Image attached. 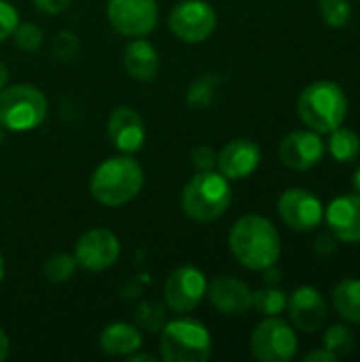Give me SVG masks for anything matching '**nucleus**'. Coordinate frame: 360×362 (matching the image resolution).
Instances as JSON below:
<instances>
[{
	"mask_svg": "<svg viewBox=\"0 0 360 362\" xmlns=\"http://www.w3.org/2000/svg\"><path fill=\"white\" fill-rule=\"evenodd\" d=\"M191 159H193V165L197 170H212L216 165V155H214V151L210 146L195 148L193 155H191Z\"/></svg>",
	"mask_w": 360,
	"mask_h": 362,
	"instance_id": "obj_31",
	"label": "nucleus"
},
{
	"mask_svg": "<svg viewBox=\"0 0 360 362\" xmlns=\"http://www.w3.org/2000/svg\"><path fill=\"white\" fill-rule=\"evenodd\" d=\"M47 117L45 93L28 83L0 89V125L8 132L36 129Z\"/></svg>",
	"mask_w": 360,
	"mask_h": 362,
	"instance_id": "obj_6",
	"label": "nucleus"
},
{
	"mask_svg": "<svg viewBox=\"0 0 360 362\" xmlns=\"http://www.w3.org/2000/svg\"><path fill=\"white\" fill-rule=\"evenodd\" d=\"M320 13L329 28H344L352 17L350 0H320Z\"/></svg>",
	"mask_w": 360,
	"mask_h": 362,
	"instance_id": "obj_26",
	"label": "nucleus"
},
{
	"mask_svg": "<svg viewBox=\"0 0 360 362\" xmlns=\"http://www.w3.org/2000/svg\"><path fill=\"white\" fill-rule=\"evenodd\" d=\"M182 212L199 223L221 218L231 206L229 180L214 170H199L182 189Z\"/></svg>",
	"mask_w": 360,
	"mask_h": 362,
	"instance_id": "obj_4",
	"label": "nucleus"
},
{
	"mask_svg": "<svg viewBox=\"0 0 360 362\" xmlns=\"http://www.w3.org/2000/svg\"><path fill=\"white\" fill-rule=\"evenodd\" d=\"M278 157L280 161L297 172H306L310 168H314L316 163H320V159L325 157V142L320 140V136L312 129H299V132H291L278 148Z\"/></svg>",
	"mask_w": 360,
	"mask_h": 362,
	"instance_id": "obj_13",
	"label": "nucleus"
},
{
	"mask_svg": "<svg viewBox=\"0 0 360 362\" xmlns=\"http://www.w3.org/2000/svg\"><path fill=\"white\" fill-rule=\"evenodd\" d=\"M108 138H110L112 146L125 155L140 151L144 144V138H146L142 117L129 106L115 108L108 119Z\"/></svg>",
	"mask_w": 360,
	"mask_h": 362,
	"instance_id": "obj_16",
	"label": "nucleus"
},
{
	"mask_svg": "<svg viewBox=\"0 0 360 362\" xmlns=\"http://www.w3.org/2000/svg\"><path fill=\"white\" fill-rule=\"evenodd\" d=\"M286 293L280 288H261L252 293V308L263 316H278L286 308Z\"/></svg>",
	"mask_w": 360,
	"mask_h": 362,
	"instance_id": "obj_25",
	"label": "nucleus"
},
{
	"mask_svg": "<svg viewBox=\"0 0 360 362\" xmlns=\"http://www.w3.org/2000/svg\"><path fill=\"white\" fill-rule=\"evenodd\" d=\"M6 83H8V70H6V66L0 62V89H4Z\"/></svg>",
	"mask_w": 360,
	"mask_h": 362,
	"instance_id": "obj_36",
	"label": "nucleus"
},
{
	"mask_svg": "<svg viewBox=\"0 0 360 362\" xmlns=\"http://www.w3.org/2000/svg\"><path fill=\"white\" fill-rule=\"evenodd\" d=\"M327 146H329V153L333 155V159H337L339 163H350L360 155L359 134L348 127H342V125L331 132Z\"/></svg>",
	"mask_w": 360,
	"mask_h": 362,
	"instance_id": "obj_22",
	"label": "nucleus"
},
{
	"mask_svg": "<svg viewBox=\"0 0 360 362\" xmlns=\"http://www.w3.org/2000/svg\"><path fill=\"white\" fill-rule=\"evenodd\" d=\"M34 4L38 11H42L47 15H57L68 8L70 0H34Z\"/></svg>",
	"mask_w": 360,
	"mask_h": 362,
	"instance_id": "obj_32",
	"label": "nucleus"
},
{
	"mask_svg": "<svg viewBox=\"0 0 360 362\" xmlns=\"http://www.w3.org/2000/svg\"><path fill=\"white\" fill-rule=\"evenodd\" d=\"M17 23H19L17 11L8 2L0 0V42L6 40L8 36H13Z\"/></svg>",
	"mask_w": 360,
	"mask_h": 362,
	"instance_id": "obj_30",
	"label": "nucleus"
},
{
	"mask_svg": "<svg viewBox=\"0 0 360 362\" xmlns=\"http://www.w3.org/2000/svg\"><path fill=\"white\" fill-rule=\"evenodd\" d=\"M119 255H121V242L108 229H91L83 233L74 248L76 265L87 272H104L112 267Z\"/></svg>",
	"mask_w": 360,
	"mask_h": 362,
	"instance_id": "obj_11",
	"label": "nucleus"
},
{
	"mask_svg": "<svg viewBox=\"0 0 360 362\" xmlns=\"http://www.w3.org/2000/svg\"><path fill=\"white\" fill-rule=\"evenodd\" d=\"M206 288H208L206 276L197 267L182 265L168 276L163 297L172 312L189 314L199 305V301L206 295Z\"/></svg>",
	"mask_w": 360,
	"mask_h": 362,
	"instance_id": "obj_10",
	"label": "nucleus"
},
{
	"mask_svg": "<svg viewBox=\"0 0 360 362\" xmlns=\"http://www.w3.org/2000/svg\"><path fill=\"white\" fill-rule=\"evenodd\" d=\"M123 68L136 81H142V83L153 81L157 76V72H159L157 49L149 40L138 36L123 51Z\"/></svg>",
	"mask_w": 360,
	"mask_h": 362,
	"instance_id": "obj_19",
	"label": "nucleus"
},
{
	"mask_svg": "<svg viewBox=\"0 0 360 362\" xmlns=\"http://www.w3.org/2000/svg\"><path fill=\"white\" fill-rule=\"evenodd\" d=\"M306 362H335L337 361V356L333 354V352H329L327 348L325 350H316V352H310L306 358Z\"/></svg>",
	"mask_w": 360,
	"mask_h": 362,
	"instance_id": "obj_33",
	"label": "nucleus"
},
{
	"mask_svg": "<svg viewBox=\"0 0 360 362\" xmlns=\"http://www.w3.org/2000/svg\"><path fill=\"white\" fill-rule=\"evenodd\" d=\"M291 322L303 333H316L325 327L329 310L323 295L314 286H299L286 301Z\"/></svg>",
	"mask_w": 360,
	"mask_h": 362,
	"instance_id": "obj_14",
	"label": "nucleus"
},
{
	"mask_svg": "<svg viewBox=\"0 0 360 362\" xmlns=\"http://www.w3.org/2000/svg\"><path fill=\"white\" fill-rule=\"evenodd\" d=\"M53 51L59 59H72L79 51V38L70 32H59L53 42Z\"/></svg>",
	"mask_w": 360,
	"mask_h": 362,
	"instance_id": "obj_29",
	"label": "nucleus"
},
{
	"mask_svg": "<svg viewBox=\"0 0 360 362\" xmlns=\"http://www.w3.org/2000/svg\"><path fill=\"white\" fill-rule=\"evenodd\" d=\"M333 233L348 244H360V193L339 195L325 210Z\"/></svg>",
	"mask_w": 360,
	"mask_h": 362,
	"instance_id": "obj_18",
	"label": "nucleus"
},
{
	"mask_svg": "<svg viewBox=\"0 0 360 362\" xmlns=\"http://www.w3.org/2000/svg\"><path fill=\"white\" fill-rule=\"evenodd\" d=\"M206 291H208L212 305L225 316H242L252 308L250 288L233 276L214 278Z\"/></svg>",
	"mask_w": 360,
	"mask_h": 362,
	"instance_id": "obj_17",
	"label": "nucleus"
},
{
	"mask_svg": "<svg viewBox=\"0 0 360 362\" xmlns=\"http://www.w3.org/2000/svg\"><path fill=\"white\" fill-rule=\"evenodd\" d=\"M2 278H4V259L0 255V282H2Z\"/></svg>",
	"mask_w": 360,
	"mask_h": 362,
	"instance_id": "obj_38",
	"label": "nucleus"
},
{
	"mask_svg": "<svg viewBox=\"0 0 360 362\" xmlns=\"http://www.w3.org/2000/svg\"><path fill=\"white\" fill-rule=\"evenodd\" d=\"M8 356V337H6V333L0 329V362L4 361Z\"/></svg>",
	"mask_w": 360,
	"mask_h": 362,
	"instance_id": "obj_34",
	"label": "nucleus"
},
{
	"mask_svg": "<svg viewBox=\"0 0 360 362\" xmlns=\"http://www.w3.org/2000/svg\"><path fill=\"white\" fill-rule=\"evenodd\" d=\"M13 38H15V45L21 51H36L42 45L45 34L36 23H17V28L13 32Z\"/></svg>",
	"mask_w": 360,
	"mask_h": 362,
	"instance_id": "obj_27",
	"label": "nucleus"
},
{
	"mask_svg": "<svg viewBox=\"0 0 360 362\" xmlns=\"http://www.w3.org/2000/svg\"><path fill=\"white\" fill-rule=\"evenodd\" d=\"M157 0H108L110 25L123 36H146L157 25Z\"/></svg>",
	"mask_w": 360,
	"mask_h": 362,
	"instance_id": "obj_9",
	"label": "nucleus"
},
{
	"mask_svg": "<svg viewBox=\"0 0 360 362\" xmlns=\"http://www.w3.org/2000/svg\"><path fill=\"white\" fill-rule=\"evenodd\" d=\"M325 348L337 358L350 356L356 348V337L346 325H331L325 333Z\"/></svg>",
	"mask_w": 360,
	"mask_h": 362,
	"instance_id": "obj_23",
	"label": "nucleus"
},
{
	"mask_svg": "<svg viewBox=\"0 0 360 362\" xmlns=\"http://www.w3.org/2000/svg\"><path fill=\"white\" fill-rule=\"evenodd\" d=\"M172 34L189 45L204 42L216 28V13L204 0H182L170 13Z\"/></svg>",
	"mask_w": 360,
	"mask_h": 362,
	"instance_id": "obj_8",
	"label": "nucleus"
},
{
	"mask_svg": "<svg viewBox=\"0 0 360 362\" xmlns=\"http://www.w3.org/2000/svg\"><path fill=\"white\" fill-rule=\"evenodd\" d=\"M250 350L261 362H289L297 354L295 329L278 316H267L252 331Z\"/></svg>",
	"mask_w": 360,
	"mask_h": 362,
	"instance_id": "obj_7",
	"label": "nucleus"
},
{
	"mask_svg": "<svg viewBox=\"0 0 360 362\" xmlns=\"http://www.w3.org/2000/svg\"><path fill=\"white\" fill-rule=\"evenodd\" d=\"M100 348L110 356H129L142 348V335L134 325L112 322L102 331Z\"/></svg>",
	"mask_w": 360,
	"mask_h": 362,
	"instance_id": "obj_20",
	"label": "nucleus"
},
{
	"mask_svg": "<svg viewBox=\"0 0 360 362\" xmlns=\"http://www.w3.org/2000/svg\"><path fill=\"white\" fill-rule=\"evenodd\" d=\"M144 185V172L129 155H117L98 165L91 176L89 191L95 202L108 208L129 204Z\"/></svg>",
	"mask_w": 360,
	"mask_h": 362,
	"instance_id": "obj_2",
	"label": "nucleus"
},
{
	"mask_svg": "<svg viewBox=\"0 0 360 362\" xmlns=\"http://www.w3.org/2000/svg\"><path fill=\"white\" fill-rule=\"evenodd\" d=\"M278 214L295 231H312L320 225L325 208L320 199L306 189H289L278 199Z\"/></svg>",
	"mask_w": 360,
	"mask_h": 362,
	"instance_id": "obj_12",
	"label": "nucleus"
},
{
	"mask_svg": "<svg viewBox=\"0 0 360 362\" xmlns=\"http://www.w3.org/2000/svg\"><path fill=\"white\" fill-rule=\"evenodd\" d=\"M212 354L208 329L193 318H178L163 325L161 358L166 362H204Z\"/></svg>",
	"mask_w": 360,
	"mask_h": 362,
	"instance_id": "obj_5",
	"label": "nucleus"
},
{
	"mask_svg": "<svg viewBox=\"0 0 360 362\" xmlns=\"http://www.w3.org/2000/svg\"><path fill=\"white\" fill-rule=\"evenodd\" d=\"M261 163L259 146L248 138H236L216 155V168L227 180L248 178Z\"/></svg>",
	"mask_w": 360,
	"mask_h": 362,
	"instance_id": "obj_15",
	"label": "nucleus"
},
{
	"mask_svg": "<svg viewBox=\"0 0 360 362\" xmlns=\"http://www.w3.org/2000/svg\"><path fill=\"white\" fill-rule=\"evenodd\" d=\"M354 189L360 193V168L356 170V174H354Z\"/></svg>",
	"mask_w": 360,
	"mask_h": 362,
	"instance_id": "obj_37",
	"label": "nucleus"
},
{
	"mask_svg": "<svg viewBox=\"0 0 360 362\" xmlns=\"http://www.w3.org/2000/svg\"><path fill=\"white\" fill-rule=\"evenodd\" d=\"M155 362V356L151 354H129V362Z\"/></svg>",
	"mask_w": 360,
	"mask_h": 362,
	"instance_id": "obj_35",
	"label": "nucleus"
},
{
	"mask_svg": "<svg viewBox=\"0 0 360 362\" xmlns=\"http://www.w3.org/2000/svg\"><path fill=\"white\" fill-rule=\"evenodd\" d=\"M229 248L233 257L252 272H265L280 259L282 242L278 229L259 214H248L236 221L229 233Z\"/></svg>",
	"mask_w": 360,
	"mask_h": 362,
	"instance_id": "obj_1",
	"label": "nucleus"
},
{
	"mask_svg": "<svg viewBox=\"0 0 360 362\" xmlns=\"http://www.w3.org/2000/svg\"><path fill=\"white\" fill-rule=\"evenodd\" d=\"M136 316H138V322H140L146 331H159V329L166 325V322H163V310H161L157 303H144Z\"/></svg>",
	"mask_w": 360,
	"mask_h": 362,
	"instance_id": "obj_28",
	"label": "nucleus"
},
{
	"mask_svg": "<svg viewBox=\"0 0 360 362\" xmlns=\"http://www.w3.org/2000/svg\"><path fill=\"white\" fill-rule=\"evenodd\" d=\"M333 308L335 312L352 322L360 325V280L359 278H346L333 288Z\"/></svg>",
	"mask_w": 360,
	"mask_h": 362,
	"instance_id": "obj_21",
	"label": "nucleus"
},
{
	"mask_svg": "<svg viewBox=\"0 0 360 362\" xmlns=\"http://www.w3.org/2000/svg\"><path fill=\"white\" fill-rule=\"evenodd\" d=\"M76 259L66 255V252H57V255H51L45 265H42V274L49 282L53 284H62V282H68L74 272H76Z\"/></svg>",
	"mask_w": 360,
	"mask_h": 362,
	"instance_id": "obj_24",
	"label": "nucleus"
},
{
	"mask_svg": "<svg viewBox=\"0 0 360 362\" xmlns=\"http://www.w3.org/2000/svg\"><path fill=\"white\" fill-rule=\"evenodd\" d=\"M297 112L310 129L318 134H331L346 121V91L333 81H316L301 91L297 100Z\"/></svg>",
	"mask_w": 360,
	"mask_h": 362,
	"instance_id": "obj_3",
	"label": "nucleus"
}]
</instances>
